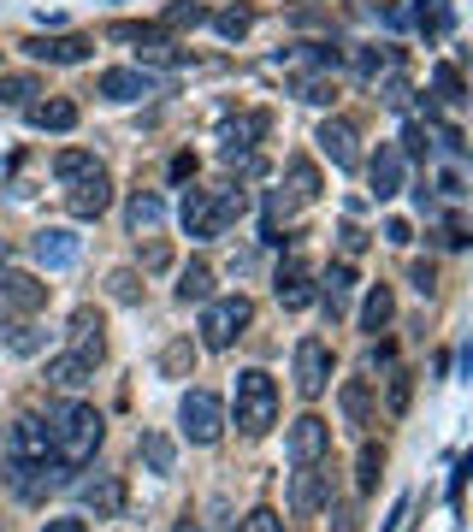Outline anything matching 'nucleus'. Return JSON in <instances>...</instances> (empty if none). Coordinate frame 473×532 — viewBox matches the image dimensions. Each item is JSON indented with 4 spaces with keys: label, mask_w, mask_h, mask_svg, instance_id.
I'll list each match as a JSON object with an SVG mask.
<instances>
[{
    "label": "nucleus",
    "mask_w": 473,
    "mask_h": 532,
    "mask_svg": "<svg viewBox=\"0 0 473 532\" xmlns=\"http://www.w3.org/2000/svg\"><path fill=\"white\" fill-rule=\"evenodd\" d=\"M48 432H54V462L83 467V462H95V450L107 438V420H101L95 402H60L54 420H48Z\"/></svg>",
    "instance_id": "1"
},
{
    "label": "nucleus",
    "mask_w": 473,
    "mask_h": 532,
    "mask_svg": "<svg viewBox=\"0 0 473 532\" xmlns=\"http://www.w3.org/2000/svg\"><path fill=\"white\" fill-rule=\"evenodd\" d=\"M231 414H237V432H243V438H267V432H272V420H278V385H272L261 367L237 373Z\"/></svg>",
    "instance_id": "2"
},
{
    "label": "nucleus",
    "mask_w": 473,
    "mask_h": 532,
    "mask_svg": "<svg viewBox=\"0 0 473 532\" xmlns=\"http://www.w3.org/2000/svg\"><path fill=\"white\" fill-rule=\"evenodd\" d=\"M237 213H243V190H184V207H178V219L196 243H213Z\"/></svg>",
    "instance_id": "3"
},
{
    "label": "nucleus",
    "mask_w": 473,
    "mask_h": 532,
    "mask_svg": "<svg viewBox=\"0 0 473 532\" xmlns=\"http://www.w3.org/2000/svg\"><path fill=\"white\" fill-rule=\"evenodd\" d=\"M249 320H255L249 296H207L202 302V349H231Z\"/></svg>",
    "instance_id": "4"
},
{
    "label": "nucleus",
    "mask_w": 473,
    "mask_h": 532,
    "mask_svg": "<svg viewBox=\"0 0 473 532\" xmlns=\"http://www.w3.org/2000/svg\"><path fill=\"white\" fill-rule=\"evenodd\" d=\"M178 426H184V438L190 444H219V432H225V402L213 397V391H184L178 402Z\"/></svg>",
    "instance_id": "5"
},
{
    "label": "nucleus",
    "mask_w": 473,
    "mask_h": 532,
    "mask_svg": "<svg viewBox=\"0 0 473 532\" xmlns=\"http://www.w3.org/2000/svg\"><path fill=\"white\" fill-rule=\"evenodd\" d=\"M0 479H6V491H12L18 503H42V497L66 479V467L54 462V456H42V462H18V456H12Z\"/></svg>",
    "instance_id": "6"
},
{
    "label": "nucleus",
    "mask_w": 473,
    "mask_h": 532,
    "mask_svg": "<svg viewBox=\"0 0 473 532\" xmlns=\"http://www.w3.org/2000/svg\"><path fill=\"white\" fill-rule=\"evenodd\" d=\"M284 456H290V467H314L332 456V426L320 420V414H302L296 426H290V438H284Z\"/></svg>",
    "instance_id": "7"
},
{
    "label": "nucleus",
    "mask_w": 473,
    "mask_h": 532,
    "mask_svg": "<svg viewBox=\"0 0 473 532\" xmlns=\"http://www.w3.org/2000/svg\"><path fill=\"white\" fill-rule=\"evenodd\" d=\"M296 391L308 402L332 391V349H326L320 337H302V343H296Z\"/></svg>",
    "instance_id": "8"
},
{
    "label": "nucleus",
    "mask_w": 473,
    "mask_h": 532,
    "mask_svg": "<svg viewBox=\"0 0 473 532\" xmlns=\"http://www.w3.org/2000/svg\"><path fill=\"white\" fill-rule=\"evenodd\" d=\"M367 184H373V196L379 201H391V196H403L408 190V154L397 148V142H385V148L367 160Z\"/></svg>",
    "instance_id": "9"
},
{
    "label": "nucleus",
    "mask_w": 473,
    "mask_h": 532,
    "mask_svg": "<svg viewBox=\"0 0 473 532\" xmlns=\"http://www.w3.org/2000/svg\"><path fill=\"white\" fill-rule=\"evenodd\" d=\"M30 255L48 266V272H66V266L83 255V237L66 231V225H48V231H36V237H30Z\"/></svg>",
    "instance_id": "10"
},
{
    "label": "nucleus",
    "mask_w": 473,
    "mask_h": 532,
    "mask_svg": "<svg viewBox=\"0 0 473 532\" xmlns=\"http://www.w3.org/2000/svg\"><path fill=\"white\" fill-rule=\"evenodd\" d=\"M326 503H332V473H326V462L296 467V479H290V509H296V515H314V509H326Z\"/></svg>",
    "instance_id": "11"
},
{
    "label": "nucleus",
    "mask_w": 473,
    "mask_h": 532,
    "mask_svg": "<svg viewBox=\"0 0 473 532\" xmlns=\"http://www.w3.org/2000/svg\"><path fill=\"white\" fill-rule=\"evenodd\" d=\"M95 95H107V101H142V95H154V77L142 66H113L95 77Z\"/></svg>",
    "instance_id": "12"
},
{
    "label": "nucleus",
    "mask_w": 473,
    "mask_h": 532,
    "mask_svg": "<svg viewBox=\"0 0 473 532\" xmlns=\"http://www.w3.org/2000/svg\"><path fill=\"white\" fill-rule=\"evenodd\" d=\"M24 54L30 60H48V66H77V60L95 54V42L89 36H36V42H24Z\"/></svg>",
    "instance_id": "13"
},
{
    "label": "nucleus",
    "mask_w": 473,
    "mask_h": 532,
    "mask_svg": "<svg viewBox=\"0 0 473 532\" xmlns=\"http://www.w3.org/2000/svg\"><path fill=\"white\" fill-rule=\"evenodd\" d=\"M0 302L18 308V314H36V308L48 302V284L30 278V272H6V266H0Z\"/></svg>",
    "instance_id": "14"
},
{
    "label": "nucleus",
    "mask_w": 473,
    "mask_h": 532,
    "mask_svg": "<svg viewBox=\"0 0 473 532\" xmlns=\"http://www.w3.org/2000/svg\"><path fill=\"white\" fill-rule=\"evenodd\" d=\"M66 201H71V213H77V219H101V213L113 207V184H107V172H89V178H77Z\"/></svg>",
    "instance_id": "15"
},
{
    "label": "nucleus",
    "mask_w": 473,
    "mask_h": 532,
    "mask_svg": "<svg viewBox=\"0 0 473 532\" xmlns=\"http://www.w3.org/2000/svg\"><path fill=\"white\" fill-rule=\"evenodd\" d=\"M12 456H18V462H42V456H54V432H48V420L24 414V420L12 426Z\"/></svg>",
    "instance_id": "16"
},
{
    "label": "nucleus",
    "mask_w": 473,
    "mask_h": 532,
    "mask_svg": "<svg viewBox=\"0 0 473 532\" xmlns=\"http://www.w3.org/2000/svg\"><path fill=\"white\" fill-rule=\"evenodd\" d=\"M255 136H267V113H243V119H231V125L219 131V154L237 166V160L255 148Z\"/></svg>",
    "instance_id": "17"
},
{
    "label": "nucleus",
    "mask_w": 473,
    "mask_h": 532,
    "mask_svg": "<svg viewBox=\"0 0 473 532\" xmlns=\"http://www.w3.org/2000/svg\"><path fill=\"white\" fill-rule=\"evenodd\" d=\"M314 142H320V154H326V160H332L338 172H349V166H361V148H355V131H349L343 119H326Z\"/></svg>",
    "instance_id": "18"
},
{
    "label": "nucleus",
    "mask_w": 473,
    "mask_h": 532,
    "mask_svg": "<svg viewBox=\"0 0 473 532\" xmlns=\"http://www.w3.org/2000/svg\"><path fill=\"white\" fill-rule=\"evenodd\" d=\"M24 113H30V125H36V131H77V101H66V95L30 101Z\"/></svg>",
    "instance_id": "19"
},
{
    "label": "nucleus",
    "mask_w": 473,
    "mask_h": 532,
    "mask_svg": "<svg viewBox=\"0 0 473 532\" xmlns=\"http://www.w3.org/2000/svg\"><path fill=\"white\" fill-rule=\"evenodd\" d=\"M71 355H77V361H89V367H95V361L107 355V337H101V314H89V308H83V314L71 320Z\"/></svg>",
    "instance_id": "20"
},
{
    "label": "nucleus",
    "mask_w": 473,
    "mask_h": 532,
    "mask_svg": "<svg viewBox=\"0 0 473 532\" xmlns=\"http://www.w3.org/2000/svg\"><path fill=\"white\" fill-rule=\"evenodd\" d=\"M83 509H95L101 521L119 515V509H125V479H119V473H101L95 485H83Z\"/></svg>",
    "instance_id": "21"
},
{
    "label": "nucleus",
    "mask_w": 473,
    "mask_h": 532,
    "mask_svg": "<svg viewBox=\"0 0 473 532\" xmlns=\"http://www.w3.org/2000/svg\"><path fill=\"white\" fill-rule=\"evenodd\" d=\"M125 219H131V231H136V237H148V231H154V225L166 219V201L154 196V190H136L131 207H125Z\"/></svg>",
    "instance_id": "22"
},
{
    "label": "nucleus",
    "mask_w": 473,
    "mask_h": 532,
    "mask_svg": "<svg viewBox=\"0 0 473 532\" xmlns=\"http://www.w3.org/2000/svg\"><path fill=\"white\" fill-rule=\"evenodd\" d=\"M391 314H397V302H391V290H385V284H373V290H367V302H361V332H385V326H391Z\"/></svg>",
    "instance_id": "23"
},
{
    "label": "nucleus",
    "mask_w": 473,
    "mask_h": 532,
    "mask_svg": "<svg viewBox=\"0 0 473 532\" xmlns=\"http://www.w3.org/2000/svg\"><path fill=\"white\" fill-rule=\"evenodd\" d=\"M320 284H326V290H320V296H326V314H343V296L355 290V266H349V261L326 266V272H320Z\"/></svg>",
    "instance_id": "24"
},
{
    "label": "nucleus",
    "mask_w": 473,
    "mask_h": 532,
    "mask_svg": "<svg viewBox=\"0 0 473 532\" xmlns=\"http://www.w3.org/2000/svg\"><path fill=\"white\" fill-rule=\"evenodd\" d=\"M136 456H142L148 473H172V462H178V450H172V438H166V432H142Z\"/></svg>",
    "instance_id": "25"
},
{
    "label": "nucleus",
    "mask_w": 473,
    "mask_h": 532,
    "mask_svg": "<svg viewBox=\"0 0 473 532\" xmlns=\"http://www.w3.org/2000/svg\"><path fill=\"white\" fill-rule=\"evenodd\" d=\"M89 172H101V160H95L89 148H60V154H54V178H60V184H77V178H89Z\"/></svg>",
    "instance_id": "26"
},
{
    "label": "nucleus",
    "mask_w": 473,
    "mask_h": 532,
    "mask_svg": "<svg viewBox=\"0 0 473 532\" xmlns=\"http://www.w3.org/2000/svg\"><path fill=\"white\" fill-rule=\"evenodd\" d=\"M89 373H95V367H89V361H77V355H54V361H48V385H54V391H77V385H89Z\"/></svg>",
    "instance_id": "27"
},
{
    "label": "nucleus",
    "mask_w": 473,
    "mask_h": 532,
    "mask_svg": "<svg viewBox=\"0 0 473 532\" xmlns=\"http://www.w3.org/2000/svg\"><path fill=\"white\" fill-rule=\"evenodd\" d=\"M343 414H349V426H373V391H367V379H343Z\"/></svg>",
    "instance_id": "28"
},
{
    "label": "nucleus",
    "mask_w": 473,
    "mask_h": 532,
    "mask_svg": "<svg viewBox=\"0 0 473 532\" xmlns=\"http://www.w3.org/2000/svg\"><path fill=\"white\" fill-rule=\"evenodd\" d=\"M207 296H213V272H207L202 261H190L184 266V278H178V302L190 308V302H207Z\"/></svg>",
    "instance_id": "29"
},
{
    "label": "nucleus",
    "mask_w": 473,
    "mask_h": 532,
    "mask_svg": "<svg viewBox=\"0 0 473 532\" xmlns=\"http://www.w3.org/2000/svg\"><path fill=\"white\" fill-rule=\"evenodd\" d=\"M432 95H438L444 107H462V101H468V89H462V71L450 66V60H444V66H432Z\"/></svg>",
    "instance_id": "30"
},
{
    "label": "nucleus",
    "mask_w": 473,
    "mask_h": 532,
    "mask_svg": "<svg viewBox=\"0 0 473 532\" xmlns=\"http://www.w3.org/2000/svg\"><path fill=\"white\" fill-rule=\"evenodd\" d=\"M290 196L296 201L320 196V172H314V160H290Z\"/></svg>",
    "instance_id": "31"
},
{
    "label": "nucleus",
    "mask_w": 473,
    "mask_h": 532,
    "mask_svg": "<svg viewBox=\"0 0 473 532\" xmlns=\"http://www.w3.org/2000/svg\"><path fill=\"white\" fill-rule=\"evenodd\" d=\"M213 24H219V36H225V42H243V36H249V24H255V12H249V6H225Z\"/></svg>",
    "instance_id": "32"
},
{
    "label": "nucleus",
    "mask_w": 473,
    "mask_h": 532,
    "mask_svg": "<svg viewBox=\"0 0 473 532\" xmlns=\"http://www.w3.org/2000/svg\"><path fill=\"white\" fill-rule=\"evenodd\" d=\"M190 367H196V349H190V343H166L160 373H166V379H190Z\"/></svg>",
    "instance_id": "33"
},
{
    "label": "nucleus",
    "mask_w": 473,
    "mask_h": 532,
    "mask_svg": "<svg viewBox=\"0 0 473 532\" xmlns=\"http://www.w3.org/2000/svg\"><path fill=\"white\" fill-rule=\"evenodd\" d=\"M30 95H42L36 77H0V107H30Z\"/></svg>",
    "instance_id": "34"
},
{
    "label": "nucleus",
    "mask_w": 473,
    "mask_h": 532,
    "mask_svg": "<svg viewBox=\"0 0 473 532\" xmlns=\"http://www.w3.org/2000/svg\"><path fill=\"white\" fill-rule=\"evenodd\" d=\"M136 54H142V60H148V66H184V48H178V42H166V36H154V42H142V48H136Z\"/></svg>",
    "instance_id": "35"
},
{
    "label": "nucleus",
    "mask_w": 473,
    "mask_h": 532,
    "mask_svg": "<svg viewBox=\"0 0 473 532\" xmlns=\"http://www.w3.org/2000/svg\"><path fill=\"white\" fill-rule=\"evenodd\" d=\"M379 467H385V450H379V444H361V462H355V485H361V491H373V485H379Z\"/></svg>",
    "instance_id": "36"
},
{
    "label": "nucleus",
    "mask_w": 473,
    "mask_h": 532,
    "mask_svg": "<svg viewBox=\"0 0 473 532\" xmlns=\"http://www.w3.org/2000/svg\"><path fill=\"white\" fill-rule=\"evenodd\" d=\"M107 296L131 308V302H142V278H136L131 266H125V272H113V278H107Z\"/></svg>",
    "instance_id": "37"
},
{
    "label": "nucleus",
    "mask_w": 473,
    "mask_h": 532,
    "mask_svg": "<svg viewBox=\"0 0 473 532\" xmlns=\"http://www.w3.org/2000/svg\"><path fill=\"white\" fill-rule=\"evenodd\" d=\"M166 24H172V30H196V24H207V6L202 0H178V6L166 12Z\"/></svg>",
    "instance_id": "38"
},
{
    "label": "nucleus",
    "mask_w": 473,
    "mask_h": 532,
    "mask_svg": "<svg viewBox=\"0 0 473 532\" xmlns=\"http://www.w3.org/2000/svg\"><path fill=\"white\" fill-rule=\"evenodd\" d=\"M237 532H284V521H278L272 509H249V515H243V527H237Z\"/></svg>",
    "instance_id": "39"
},
{
    "label": "nucleus",
    "mask_w": 473,
    "mask_h": 532,
    "mask_svg": "<svg viewBox=\"0 0 473 532\" xmlns=\"http://www.w3.org/2000/svg\"><path fill=\"white\" fill-rule=\"evenodd\" d=\"M408 391H414V385H408V373H403V367H391V414H403V408H408Z\"/></svg>",
    "instance_id": "40"
},
{
    "label": "nucleus",
    "mask_w": 473,
    "mask_h": 532,
    "mask_svg": "<svg viewBox=\"0 0 473 532\" xmlns=\"http://www.w3.org/2000/svg\"><path fill=\"white\" fill-rule=\"evenodd\" d=\"M166 266H172V249L166 243H148L142 249V272H166Z\"/></svg>",
    "instance_id": "41"
},
{
    "label": "nucleus",
    "mask_w": 473,
    "mask_h": 532,
    "mask_svg": "<svg viewBox=\"0 0 473 532\" xmlns=\"http://www.w3.org/2000/svg\"><path fill=\"white\" fill-rule=\"evenodd\" d=\"M408 278H414V290H420V296H432V284H438L432 261H414V272H408Z\"/></svg>",
    "instance_id": "42"
},
{
    "label": "nucleus",
    "mask_w": 473,
    "mask_h": 532,
    "mask_svg": "<svg viewBox=\"0 0 473 532\" xmlns=\"http://www.w3.org/2000/svg\"><path fill=\"white\" fill-rule=\"evenodd\" d=\"M296 89H302V101H314V107H326V101H332V89H326L320 77H308V83H296Z\"/></svg>",
    "instance_id": "43"
},
{
    "label": "nucleus",
    "mask_w": 473,
    "mask_h": 532,
    "mask_svg": "<svg viewBox=\"0 0 473 532\" xmlns=\"http://www.w3.org/2000/svg\"><path fill=\"white\" fill-rule=\"evenodd\" d=\"M326 509H332V503H326ZM332 532H355V503H338V509H332Z\"/></svg>",
    "instance_id": "44"
},
{
    "label": "nucleus",
    "mask_w": 473,
    "mask_h": 532,
    "mask_svg": "<svg viewBox=\"0 0 473 532\" xmlns=\"http://www.w3.org/2000/svg\"><path fill=\"white\" fill-rule=\"evenodd\" d=\"M338 237H343V249H349V255H361V249H367V231H361V225H343Z\"/></svg>",
    "instance_id": "45"
},
{
    "label": "nucleus",
    "mask_w": 473,
    "mask_h": 532,
    "mask_svg": "<svg viewBox=\"0 0 473 532\" xmlns=\"http://www.w3.org/2000/svg\"><path fill=\"white\" fill-rule=\"evenodd\" d=\"M444 243H450V249H468V225H462V219H450V225H444Z\"/></svg>",
    "instance_id": "46"
},
{
    "label": "nucleus",
    "mask_w": 473,
    "mask_h": 532,
    "mask_svg": "<svg viewBox=\"0 0 473 532\" xmlns=\"http://www.w3.org/2000/svg\"><path fill=\"white\" fill-rule=\"evenodd\" d=\"M36 349H42V337H36V332H18V337H12V355H36Z\"/></svg>",
    "instance_id": "47"
},
{
    "label": "nucleus",
    "mask_w": 473,
    "mask_h": 532,
    "mask_svg": "<svg viewBox=\"0 0 473 532\" xmlns=\"http://www.w3.org/2000/svg\"><path fill=\"white\" fill-rule=\"evenodd\" d=\"M438 142H444L450 154H462V148H468V142H462V131H456V125H438Z\"/></svg>",
    "instance_id": "48"
},
{
    "label": "nucleus",
    "mask_w": 473,
    "mask_h": 532,
    "mask_svg": "<svg viewBox=\"0 0 473 532\" xmlns=\"http://www.w3.org/2000/svg\"><path fill=\"white\" fill-rule=\"evenodd\" d=\"M385 243H397V249H403V243H408V219H385Z\"/></svg>",
    "instance_id": "49"
},
{
    "label": "nucleus",
    "mask_w": 473,
    "mask_h": 532,
    "mask_svg": "<svg viewBox=\"0 0 473 532\" xmlns=\"http://www.w3.org/2000/svg\"><path fill=\"white\" fill-rule=\"evenodd\" d=\"M172 178H196V154H178L172 160Z\"/></svg>",
    "instance_id": "50"
},
{
    "label": "nucleus",
    "mask_w": 473,
    "mask_h": 532,
    "mask_svg": "<svg viewBox=\"0 0 473 532\" xmlns=\"http://www.w3.org/2000/svg\"><path fill=\"white\" fill-rule=\"evenodd\" d=\"M403 154H426V131H420V125L403 136Z\"/></svg>",
    "instance_id": "51"
},
{
    "label": "nucleus",
    "mask_w": 473,
    "mask_h": 532,
    "mask_svg": "<svg viewBox=\"0 0 473 532\" xmlns=\"http://www.w3.org/2000/svg\"><path fill=\"white\" fill-rule=\"evenodd\" d=\"M48 532H89L77 515H60V521H48Z\"/></svg>",
    "instance_id": "52"
},
{
    "label": "nucleus",
    "mask_w": 473,
    "mask_h": 532,
    "mask_svg": "<svg viewBox=\"0 0 473 532\" xmlns=\"http://www.w3.org/2000/svg\"><path fill=\"white\" fill-rule=\"evenodd\" d=\"M172 532H202V527H196V521H178V527H172Z\"/></svg>",
    "instance_id": "53"
},
{
    "label": "nucleus",
    "mask_w": 473,
    "mask_h": 532,
    "mask_svg": "<svg viewBox=\"0 0 473 532\" xmlns=\"http://www.w3.org/2000/svg\"><path fill=\"white\" fill-rule=\"evenodd\" d=\"M6 255H12V249H6V243H0V266H6Z\"/></svg>",
    "instance_id": "54"
},
{
    "label": "nucleus",
    "mask_w": 473,
    "mask_h": 532,
    "mask_svg": "<svg viewBox=\"0 0 473 532\" xmlns=\"http://www.w3.org/2000/svg\"><path fill=\"white\" fill-rule=\"evenodd\" d=\"M0 332H6V326H0Z\"/></svg>",
    "instance_id": "55"
}]
</instances>
